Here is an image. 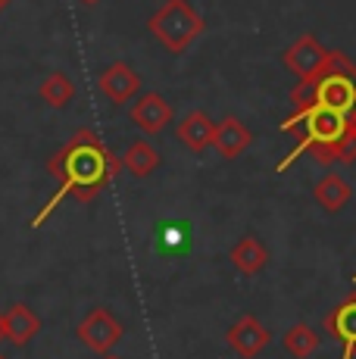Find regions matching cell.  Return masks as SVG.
Returning <instances> with one entry per match:
<instances>
[{
    "mask_svg": "<svg viewBox=\"0 0 356 359\" xmlns=\"http://www.w3.org/2000/svg\"><path fill=\"white\" fill-rule=\"evenodd\" d=\"M119 156L104 144V137L94 135L91 128H78L57 154L47 160V172L57 178V194L41 206V212L32 219V229H41L47 219L57 212L63 200L75 197L78 203H91L100 191L119 172Z\"/></svg>",
    "mask_w": 356,
    "mask_h": 359,
    "instance_id": "cell-1",
    "label": "cell"
},
{
    "mask_svg": "<svg viewBox=\"0 0 356 359\" xmlns=\"http://www.w3.org/2000/svg\"><path fill=\"white\" fill-rule=\"evenodd\" d=\"M282 131L297 135V147L278 163V172H285L300 154H310L322 165L356 163V126L322 103H297L294 116L282 122Z\"/></svg>",
    "mask_w": 356,
    "mask_h": 359,
    "instance_id": "cell-2",
    "label": "cell"
},
{
    "mask_svg": "<svg viewBox=\"0 0 356 359\" xmlns=\"http://www.w3.org/2000/svg\"><path fill=\"white\" fill-rule=\"evenodd\" d=\"M294 107L297 103H322L334 113L347 116L356 126V63L344 53L331 50V60L313 81H300L294 88Z\"/></svg>",
    "mask_w": 356,
    "mask_h": 359,
    "instance_id": "cell-3",
    "label": "cell"
},
{
    "mask_svg": "<svg viewBox=\"0 0 356 359\" xmlns=\"http://www.w3.org/2000/svg\"><path fill=\"white\" fill-rule=\"evenodd\" d=\"M150 32L169 53H184L191 47V41L203 32V16L188 0H166L150 16Z\"/></svg>",
    "mask_w": 356,
    "mask_h": 359,
    "instance_id": "cell-4",
    "label": "cell"
},
{
    "mask_svg": "<svg viewBox=\"0 0 356 359\" xmlns=\"http://www.w3.org/2000/svg\"><path fill=\"white\" fill-rule=\"evenodd\" d=\"M328 60H331V50L322 47L316 34H300L282 53V63L287 66V72H294L300 81H313L328 66Z\"/></svg>",
    "mask_w": 356,
    "mask_h": 359,
    "instance_id": "cell-5",
    "label": "cell"
},
{
    "mask_svg": "<svg viewBox=\"0 0 356 359\" xmlns=\"http://www.w3.org/2000/svg\"><path fill=\"white\" fill-rule=\"evenodd\" d=\"M122 331H125L122 328V322L116 319L107 306H97L78 322L75 334H78V341L85 344L88 350H94V353H109V350L119 344Z\"/></svg>",
    "mask_w": 356,
    "mask_h": 359,
    "instance_id": "cell-6",
    "label": "cell"
},
{
    "mask_svg": "<svg viewBox=\"0 0 356 359\" xmlns=\"http://www.w3.org/2000/svg\"><path fill=\"white\" fill-rule=\"evenodd\" d=\"M225 341H228V347L235 350L241 359H256L272 344V334H269V328L256 319V316L247 313V316H241V319L228 328Z\"/></svg>",
    "mask_w": 356,
    "mask_h": 359,
    "instance_id": "cell-7",
    "label": "cell"
},
{
    "mask_svg": "<svg viewBox=\"0 0 356 359\" xmlns=\"http://www.w3.org/2000/svg\"><path fill=\"white\" fill-rule=\"evenodd\" d=\"M132 122L141 135H160L163 128L172 122V107L166 103V97L156 91H147L144 97H138V103L132 107Z\"/></svg>",
    "mask_w": 356,
    "mask_h": 359,
    "instance_id": "cell-8",
    "label": "cell"
},
{
    "mask_svg": "<svg viewBox=\"0 0 356 359\" xmlns=\"http://www.w3.org/2000/svg\"><path fill=\"white\" fill-rule=\"evenodd\" d=\"M138 88H141V79L128 63H113L100 72V91H104L109 103H116V107L132 100L135 94H138Z\"/></svg>",
    "mask_w": 356,
    "mask_h": 359,
    "instance_id": "cell-9",
    "label": "cell"
},
{
    "mask_svg": "<svg viewBox=\"0 0 356 359\" xmlns=\"http://www.w3.org/2000/svg\"><path fill=\"white\" fill-rule=\"evenodd\" d=\"M250 144H253V135H250V128L244 126L241 119L225 116L222 122H216L213 147H216V154L222 156V160H238V156H241Z\"/></svg>",
    "mask_w": 356,
    "mask_h": 359,
    "instance_id": "cell-10",
    "label": "cell"
},
{
    "mask_svg": "<svg viewBox=\"0 0 356 359\" xmlns=\"http://www.w3.org/2000/svg\"><path fill=\"white\" fill-rule=\"evenodd\" d=\"M325 328L344 344V356L341 359H353L356 356V294L341 300L338 306L328 313Z\"/></svg>",
    "mask_w": 356,
    "mask_h": 359,
    "instance_id": "cell-11",
    "label": "cell"
},
{
    "mask_svg": "<svg viewBox=\"0 0 356 359\" xmlns=\"http://www.w3.org/2000/svg\"><path fill=\"white\" fill-rule=\"evenodd\" d=\"M216 137V122L210 119V113L203 109H191L182 122H178V141L191 150V154H203L207 147H213Z\"/></svg>",
    "mask_w": 356,
    "mask_h": 359,
    "instance_id": "cell-12",
    "label": "cell"
},
{
    "mask_svg": "<svg viewBox=\"0 0 356 359\" xmlns=\"http://www.w3.org/2000/svg\"><path fill=\"white\" fill-rule=\"evenodd\" d=\"M41 331V319L35 316V309L25 303H13L6 309V341L16 347H29L32 337Z\"/></svg>",
    "mask_w": 356,
    "mask_h": 359,
    "instance_id": "cell-13",
    "label": "cell"
},
{
    "mask_svg": "<svg viewBox=\"0 0 356 359\" xmlns=\"http://www.w3.org/2000/svg\"><path fill=\"white\" fill-rule=\"evenodd\" d=\"M313 197L325 212H341L353 197V188L347 184V178H341L338 172H328L325 178H319L316 188H313Z\"/></svg>",
    "mask_w": 356,
    "mask_h": 359,
    "instance_id": "cell-14",
    "label": "cell"
},
{
    "mask_svg": "<svg viewBox=\"0 0 356 359\" xmlns=\"http://www.w3.org/2000/svg\"><path fill=\"white\" fill-rule=\"evenodd\" d=\"M231 262H235V269L241 275H259L266 269V262H269V250H266V244L259 238L244 234V238L231 247Z\"/></svg>",
    "mask_w": 356,
    "mask_h": 359,
    "instance_id": "cell-15",
    "label": "cell"
},
{
    "mask_svg": "<svg viewBox=\"0 0 356 359\" xmlns=\"http://www.w3.org/2000/svg\"><path fill=\"white\" fill-rule=\"evenodd\" d=\"M38 94L50 109H63V107H69V103L75 100V85H72V79L66 72H50L44 81H41Z\"/></svg>",
    "mask_w": 356,
    "mask_h": 359,
    "instance_id": "cell-16",
    "label": "cell"
},
{
    "mask_svg": "<svg viewBox=\"0 0 356 359\" xmlns=\"http://www.w3.org/2000/svg\"><path fill=\"white\" fill-rule=\"evenodd\" d=\"M319 347H322L319 331L310 328L306 322H297V325L287 328V334H285V350H287V353H291L294 359H310Z\"/></svg>",
    "mask_w": 356,
    "mask_h": 359,
    "instance_id": "cell-17",
    "label": "cell"
},
{
    "mask_svg": "<svg viewBox=\"0 0 356 359\" xmlns=\"http://www.w3.org/2000/svg\"><path fill=\"white\" fill-rule=\"evenodd\" d=\"M125 169L132 172L135 178H147L150 172H156L160 169V154H156V147L153 144H147L141 137V141H135V144H128V150H125Z\"/></svg>",
    "mask_w": 356,
    "mask_h": 359,
    "instance_id": "cell-18",
    "label": "cell"
},
{
    "mask_svg": "<svg viewBox=\"0 0 356 359\" xmlns=\"http://www.w3.org/2000/svg\"><path fill=\"white\" fill-rule=\"evenodd\" d=\"M6 341V313H0V344Z\"/></svg>",
    "mask_w": 356,
    "mask_h": 359,
    "instance_id": "cell-19",
    "label": "cell"
},
{
    "mask_svg": "<svg viewBox=\"0 0 356 359\" xmlns=\"http://www.w3.org/2000/svg\"><path fill=\"white\" fill-rule=\"evenodd\" d=\"M81 4H100V0H81Z\"/></svg>",
    "mask_w": 356,
    "mask_h": 359,
    "instance_id": "cell-20",
    "label": "cell"
},
{
    "mask_svg": "<svg viewBox=\"0 0 356 359\" xmlns=\"http://www.w3.org/2000/svg\"><path fill=\"white\" fill-rule=\"evenodd\" d=\"M6 4H10V0H0V10H4V6H6Z\"/></svg>",
    "mask_w": 356,
    "mask_h": 359,
    "instance_id": "cell-21",
    "label": "cell"
},
{
    "mask_svg": "<svg viewBox=\"0 0 356 359\" xmlns=\"http://www.w3.org/2000/svg\"><path fill=\"white\" fill-rule=\"evenodd\" d=\"M104 359H122V356H104Z\"/></svg>",
    "mask_w": 356,
    "mask_h": 359,
    "instance_id": "cell-22",
    "label": "cell"
},
{
    "mask_svg": "<svg viewBox=\"0 0 356 359\" xmlns=\"http://www.w3.org/2000/svg\"><path fill=\"white\" fill-rule=\"evenodd\" d=\"M0 359H6V356H4V353H0Z\"/></svg>",
    "mask_w": 356,
    "mask_h": 359,
    "instance_id": "cell-23",
    "label": "cell"
},
{
    "mask_svg": "<svg viewBox=\"0 0 356 359\" xmlns=\"http://www.w3.org/2000/svg\"><path fill=\"white\" fill-rule=\"evenodd\" d=\"M353 281H356V275H353Z\"/></svg>",
    "mask_w": 356,
    "mask_h": 359,
    "instance_id": "cell-24",
    "label": "cell"
}]
</instances>
